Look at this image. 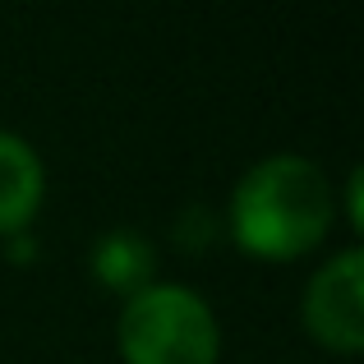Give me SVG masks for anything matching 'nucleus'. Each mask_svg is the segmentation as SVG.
<instances>
[{
    "label": "nucleus",
    "instance_id": "39448f33",
    "mask_svg": "<svg viewBox=\"0 0 364 364\" xmlns=\"http://www.w3.org/2000/svg\"><path fill=\"white\" fill-rule=\"evenodd\" d=\"M97 277L107 286H116L124 295H139L148 291V277H152V249L139 240V235H107L97 245V258H92Z\"/></svg>",
    "mask_w": 364,
    "mask_h": 364
},
{
    "label": "nucleus",
    "instance_id": "7ed1b4c3",
    "mask_svg": "<svg viewBox=\"0 0 364 364\" xmlns=\"http://www.w3.org/2000/svg\"><path fill=\"white\" fill-rule=\"evenodd\" d=\"M364 282H360V254L346 249L337 254L318 277H314L309 295H304V323L309 332L323 341L328 350H341V355H355L364 346Z\"/></svg>",
    "mask_w": 364,
    "mask_h": 364
},
{
    "label": "nucleus",
    "instance_id": "20e7f679",
    "mask_svg": "<svg viewBox=\"0 0 364 364\" xmlns=\"http://www.w3.org/2000/svg\"><path fill=\"white\" fill-rule=\"evenodd\" d=\"M42 203V161L14 134H0V231H23Z\"/></svg>",
    "mask_w": 364,
    "mask_h": 364
},
{
    "label": "nucleus",
    "instance_id": "f257e3e1",
    "mask_svg": "<svg viewBox=\"0 0 364 364\" xmlns=\"http://www.w3.org/2000/svg\"><path fill=\"white\" fill-rule=\"evenodd\" d=\"M235 240L258 258H295L332 226V189L304 157H272L235 189Z\"/></svg>",
    "mask_w": 364,
    "mask_h": 364
},
{
    "label": "nucleus",
    "instance_id": "f03ea898",
    "mask_svg": "<svg viewBox=\"0 0 364 364\" xmlns=\"http://www.w3.org/2000/svg\"><path fill=\"white\" fill-rule=\"evenodd\" d=\"M120 350L129 364H213L217 318L185 286H148L124 304Z\"/></svg>",
    "mask_w": 364,
    "mask_h": 364
}]
</instances>
